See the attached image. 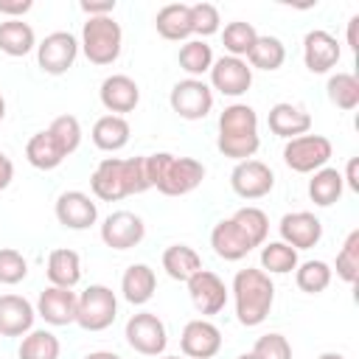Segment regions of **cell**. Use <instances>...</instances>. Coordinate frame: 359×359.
Instances as JSON below:
<instances>
[{
  "mask_svg": "<svg viewBox=\"0 0 359 359\" xmlns=\"http://www.w3.org/2000/svg\"><path fill=\"white\" fill-rule=\"evenodd\" d=\"M331 278H334V269H331L325 261H320V258L303 261V264H297V269H294V283H297V289L306 292V294H320V292H325V289L331 286Z\"/></svg>",
  "mask_w": 359,
  "mask_h": 359,
  "instance_id": "36",
  "label": "cell"
},
{
  "mask_svg": "<svg viewBox=\"0 0 359 359\" xmlns=\"http://www.w3.org/2000/svg\"><path fill=\"white\" fill-rule=\"evenodd\" d=\"M154 28L168 42H188V36H194V31H191V6H185V3L163 6L154 17Z\"/></svg>",
  "mask_w": 359,
  "mask_h": 359,
  "instance_id": "27",
  "label": "cell"
},
{
  "mask_svg": "<svg viewBox=\"0 0 359 359\" xmlns=\"http://www.w3.org/2000/svg\"><path fill=\"white\" fill-rule=\"evenodd\" d=\"M255 39H258V31L244 20H233L222 31V45H224L227 56H236V59H247Z\"/></svg>",
  "mask_w": 359,
  "mask_h": 359,
  "instance_id": "37",
  "label": "cell"
},
{
  "mask_svg": "<svg viewBox=\"0 0 359 359\" xmlns=\"http://www.w3.org/2000/svg\"><path fill=\"white\" fill-rule=\"evenodd\" d=\"M163 269L171 280L188 283V278H194L202 269V258L188 244H171V247L163 250Z\"/></svg>",
  "mask_w": 359,
  "mask_h": 359,
  "instance_id": "29",
  "label": "cell"
},
{
  "mask_svg": "<svg viewBox=\"0 0 359 359\" xmlns=\"http://www.w3.org/2000/svg\"><path fill=\"white\" fill-rule=\"evenodd\" d=\"M79 56V39L70 31H53L36 45V62L42 73L48 76H62L73 67Z\"/></svg>",
  "mask_w": 359,
  "mask_h": 359,
  "instance_id": "11",
  "label": "cell"
},
{
  "mask_svg": "<svg viewBox=\"0 0 359 359\" xmlns=\"http://www.w3.org/2000/svg\"><path fill=\"white\" fill-rule=\"evenodd\" d=\"M157 289V275L149 264H129L123 278H121V294L132 306H146L154 297Z\"/></svg>",
  "mask_w": 359,
  "mask_h": 359,
  "instance_id": "25",
  "label": "cell"
},
{
  "mask_svg": "<svg viewBox=\"0 0 359 359\" xmlns=\"http://www.w3.org/2000/svg\"><path fill=\"white\" fill-rule=\"evenodd\" d=\"M210 73V90H219L227 98H238L252 87V67L247 65V59H236V56H219L213 59Z\"/></svg>",
  "mask_w": 359,
  "mask_h": 359,
  "instance_id": "12",
  "label": "cell"
},
{
  "mask_svg": "<svg viewBox=\"0 0 359 359\" xmlns=\"http://www.w3.org/2000/svg\"><path fill=\"white\" fill-rule=\"evenodd\" d=\"M146 171L151 188H157L165 196H185L196 191L205 180V165L194 157H177L168 151L146 154Z\"/></svg>",
  "mask_w": 359,
  "mask_h": 359,
  "instance_id": "5",
  "label": "cell"
},
{
  "mask_svg": "<svg viewBox=\"0 0 359 359\" xmlns=\"http://www.w3.org/2000/svg\"><path fill=\"white\" fill-rule=\"evenodd\" d=\"M283 62H286V48H283V42H280L278 36H269V34L261 36V34H258L252 50L247 53V65H250L252 70H266V73H272V70H278Z\"/></svg>",
  "mask_w": 359,
  "mask_h": 359,
  "instance_id": "32",
  "label": "cell"
},
{
  "mask_svg": "<svg viewBox=\"0 0 359 359\" xmlns=\"http://www.w3.org/2000/svg\"><path fill=\"white\" fill-rule=\"evenodd\" d=\"M53 213H56V222L62 227H67V230H87V227H93L98 222V205L84 191L59 194L56 205H53Z\"/></svg>",
  "mask_w": 359,
  "mask_h": 359,
  "instance_id": "15",
  "label": "cell"
},
{
  "mask_svg": "<svg viewBox=\"0 0 359 359\" xmlns=\"http://www.w3.org/2000/svg\"><path fill=\"white\" fill-rule=\"evenodd\" d=\"M230 188L241 199H261L275 188V171L264 160H241L230 171Z\"/></svg>",
  "mask_w": 359,
  "mask_h": 359,
  "instance_id": "13",
  "label": "cell"
},
{
  "mask_svg": "<svg viewBox=\"0 0 359 359\" xmlns=\"http://www.w3.org/2000/svg\"><path fill=\"white\" fill-rule=\"evenodd\" d=\"M300 258L297 250H292L283 241H264L261 244V269L266 275H286L292 269H297Z\"/></svg>",
  "mask_w": 359,
  "mask_h": 359,
  "instance_id": "35",
  "label": "cell"
},
{
  "mask_svg": "<svg viewBox=\"0 0 359 359\" xmlns=\"http://www.w3.org/2000/svg\"><path fill=\"white\" fill-rule=\"evenodd\" d=\"M342 50H339V42L334 34L323 31V28H314L303 36V65L309 73H328L331 67H337Z\"/></svg>",
  "mask_w": 359,
  "mask_h": 359,
  "instance_id": "20",
  "label": "cell"
},
{
  "mask_svg": "<svg viewBox=\"0 0 359 359\" xmlns=\"http://www.w3.org/2000/svg\"><path fill=\"white\" fill-rule=\"evenodd\" d=\"M149 188L151 182L146 171V157H129V160L104 157L90 174V191L104 202H118V199L143 194Z\"/></svg>",
  "mask_w": 359,
  "mask_h": 359,
  "instance_id": "2",
  "label": "cell"
},
{
  "mask_svg": "<svg viewBox=\"0 0 359 359\" xmlns=\"http://www.w3.org/2000/svg\"><path fill=\"white\" fill-rule=\"evenodd\" d=\"M188 294H191V303H194V309L199 314L213 317V314H219L227 306V294L230 292H227L224 280L216 272L202 266L194 278H188Z\"/></svg>",
  "mask_w": 359,
  "mask_h": 359,
  "instance_id": "14",
  "label": "cell"
},
{
  "mask_svg": "<svg viewBox=\"0 0 359 359\" xmlns=\"http://www.w3.org/2000/svg\"><path fill=\"white\" fill-rule=\"evenodd\" d=\"M261 146V135H258V112L250 104H230L222 109L219 115V135H216V149L241 163V160H252V154Z\"/></svg>",
  "mask_w": 359,
  "mask_h": 359,
  "instance_id": "3",
  "label": "cell"
},
{
  "mask_svg": "<svg viewBox=\"0 0 359 359\" xmlns=\"http://www.w3.org/2000/svg\"><path fill=\"white\" fill-rule=\"evenodd\" d=\"M325 93H328V101L334 107L345 109V112L359 107V79L353 73H334V76H328Z\"/></svg>",
  "mask_w": 359,
  "mask_h": 359,
  "instance_id": "38",
  "label": "cell"
},
{
  "mask_svg": "<svg viewBox=\"0 0 359 359\" xmlns=\"http://www.w3.org/2000/svg\"><path fill=\"white\" fill-rule=\"evenodd\" d=\"M278 233L280 241L289 244L292 250H311L323 238V222L311 210H292L280 219Z\"/></svg>",
  "mask_w": 359,
  "mask_h": 359,
  "instance_id": "17",
  "label": "cell"
},
{
  "mask_svg": "<svg viewBox=\"0 0 359 359\" xmlns=\"http://www.w3.org/2000/svg\"><path fill=\"white\" fill-rule=\"evenodd\" d=\"M3 118H6V98H3V93H0V123H3Z\"/></svg>",
  "mask_w": 359,
  "mask_h": 359,
  "instance_id": "50",
  "label": "cell"
},
{
  "mask_svg": "<svg viewBox=\"0 0 359 359\" xmlns=\"http://www.w3.org/2000/svg\"><path fill=\"white\" fill-rule=\"evenodd\" d=\"M129 135H132V126L121 115H101L93 123V132H90L93 143L101 151H121L129 143Z\"/></svg>",
  "mask_w": 359,
  "mask_h": 359,
  "instance_id": "28",
  "label": "cell"
},
{
  "mask_svg": "<svg viewBox=\"0 0 359 359\" xmlns=\"http://www.w3.org/2000/svg\"><path fill=\"white\" fill-rule=\"evenodd\" d=\"M84 359H121L115 351H90Z\"/></svg>",
  "mask_w": 359,
  "mask_h": 359,
  "instance_id": "48",
  "label": "cell"
},
{
  "mask_svg": "<svg viewBox=\"0 0 359 359\" xmlns=\"http://www.w3.org/2000/svg\"><path fill=\"white\" fill-rule=\"evenodd\" d=\"M123 337H126V345L132 351H137L140 356H163V351L168 345L165 323L154 311H137V314H132L126 320Z\"/></svg>",
  "mask_w": 359,
  "mask_h": 359,
  "instance_id": "8",
  "label": "cell"
},
{
  "mask_svg": "<svg viewBox=\"0 0 359 359\" xmlns=\"http://www.w3.org/2000/svg\"><path fill=\"white\" fill-rule=\"evenodd\" d=\"M320 359H345V356H342V353H337V351H328V353H323Z\"/></svg>",
  "mask_w": 359,
  "mask_h": 359,
  "instance_id": "49",
  "label": "cell"
},
{
  "mask_svg": "<svg viewBox=\"0 0 359 359\" xmlns=\"http://www.w3.org/2000/svg\"><path fill=\"white\" fill-rule=\"evenodd\" d=\"M36 309L22 294H0V337H25L34 328Z\"/></svg>",
  "mask_w": 359,
  "mask_h": 359,
  "instance_id": "23",
  "label": "cell"
},
{
  "mask_svg": "<svg viewBox=\"0 0 359 359\" xmlns=\"http://www.w3.org/2000/svg\"><path fill=\"white\" fill-rule=\"evenodd\" d=\"M28 275V261L20 250H11V247H3L0 250V283L3 286H14L20 280H25Z\"/></svg>",
  "mask_w": 359,
  "mask_h": 359,
  "instance_id": "41",
  "label": "cell"
},
{
  "mask_svg": "<svg viewBox=\"0 0 359 359\" xmlns=\"http://www.w3.org/2000/svg\"><path fill=\"white\" fill-rule=\"evenodd\" d=\"M45 275H48L50 286L73 289V286L81 280V258H79V252L70 250V247H56V250H50Z\"/></svg>",
  "mask_w": 359,
  "mask_h": 359,
  "instance_id": "26",
  "label": "cell"
},
{
  "mask_svg": "<svg viewBox=\"0 0 359 359\" xmlns=\"http://www.w3.org/2000/svg\"><path fill=\"white\" fill-rule=\"evenodd\" d=\"M98 98L104 104V109L109 115H126V112H135V107L140 104V87L132 76L126 73H112L101 81L98 87Z\"/></svg>",
  "mask_w": 359,
  "mask_h": 359,
  "instance_id": "18",
  "label": "cell"
},
{
  "mask_svg": "<svg viewBox=\"0 0 359 359\" xmlns=\"http://www.w3.org/2000/svg\"><path fill=\"white\" fill-rule=\"evenodd\" d=\"M14 180V163L6 157V151L0 149V191H6Z\"/></svg>",
  "mask_w": 359,
  "mask_h": 359,
  "instance_id": "45",
  "label": "cell"
},
{
  "mask_svg": "<svg viewBox=\"0 0 359 359\" xmlns=\"http://www.w3.org/2000/svg\"><path fill=\"white\" fill-rule=\"evenodd\" d=\"M342 191H345L342 171H337V168H331V165H323V168L314 171L311 180H309V196H311V202L320 205V208H331L334 202H339Z\"/></svg>",
  "mask_w": 359,
  "mask_h": 359,
  "instance_id": "30",
  "label": "cell"
},
{
  "mask_svg": "<svg viewBox=\"0 0 359 359\" xmlns=\"http://www.w3.org/2000/svg\"><path fill=\"white\" fill-rule=\"evenodd\" d=\"M233 300H236V320L247 328L261 325L275 303V283L264 269L247 266L238 269L233 278Z\"/></svg>",
  "mask_w": 359,
  "mask_h": 359,
  "instance_id": "4",
  "label": "cell"
},
{
  "mask_svg": "<svg viewBox=\"0 0 359 359\" xmlns=\"http://www.w3.org/2000/svg\"><path fill=\"white\" fill-rule=\"evenodd\" d=\"M31 8V0H0V14H6L8 20H22V14H28Z\"/></svg>",
  "mask_w": 359,
  "mask_h": 359,
  "instance_id": "44",
  "label": "cell"
},
{
  "mask_svg": "<svg viewBox=\"0 0 359 359\" xmlns=\"http://www.w3.org/2000/svg\"><path fill=\"white\" fill-rule=\"evenodd\" d=\"M65 157H70V154H67V149L62 146V140L50 129H42V132L31 135V140L25 143V160L39 171L59 168L65 163Z\"/></svg>",
  "mask_w": 359,
  "mask_h": 359,
  "instance_id": "24",
  "label": "cell"
},
{
  "mask_svg": "<svg viewBox=\"0 0 359 359\" xmlns=\"http://www.w3.org/2000/svg\"><path fill=\"white\" fill-rule=\"evenodd\" d=\"M252 353L258 359H292V345H289V339L283 334L269 331V334H264V337L255 339Z\"/></svg>",
  "mask_w": 359,
  "mask_h": 359,
  "instance_id": "42",
  "label": "cell"
},
{
  "mask_svg": "<svg viewBox=\"0 0 359 359\" xmlns=\"http://www.w3.org/2000/svg\"><path fill=\"white\" fill-rule=\"evenodd\" d=\"M81 53L87 56L90 65H112L121 56L123 48V31L115 22V17H87V22L81 25V39H79Z\"/></svg>",
  "mask_w": 359,
  "mask_h": 359,
  "instance_id": "6",
  "label": "cell"
},
{
  "mask_svg": "<svg viewBox=\"0 0 359 359\" xmlns=\"http://www.w3.org/2000/svg\"><path fill=\"white\" fill-rule=\"evenodd\" d=\"M334 154V146L325 135H300L286 140L283 146V163L297 174H314L320 171Z\"/></svg>",
  "mask_w": 359,
  "mask_h": 359,
  "instance_id": "9",
  "label": "cell"
},
{
  "mask_svg": "<svg viewBox=\"0 0 359 359\" xmlns=\"http://www.w3.org/2000/svg\"><path fill=\"white\" fill-rule=\"evenodd\" d=\"M34 309H36V314H39L48 325H70V323H76L79 294H76L73 289L48 286L45 292H39Z\"/></svg>",
  "mask_w": 359,
  "mask_h": 359,
  "instance_id": "21",
  "label": "cell"
},
{
  "mask_svg": "<svg viewBox=\"0 0 359 359\" xmlns=\"http://www.w3.org/2000/svg\"><path fill=\"white\" fill-rule=\"evenodd\" d=\"M163 359H180V356H163ZM185 359H188V356H185Z\"/></svg>",
  "mask_w": 359,
  "mask_h": 359,
  "instance_id": "52",
  "label": "cell"
},
{
  "mask_svg": "<svg viewBox=\"0 0 359 359\" xmlns=\"http://www.w3.org/2000/svg\"><path fill=\"white\" fill-rule=\"evenodd\" d=\"M180 348L188 359H213L222 351V331L205 317L191 320L180 334Z\"/></svg>",
  "mask_w": 359,
  "mask_h": 359,
  "instance_id": "19",
  "label": "cell"
},
{
  "mask_svg": "<svg viewBox=\"0 0 359 359\" xmlns=\"http://www.w3.org/2000/svg\"><path fill=\"white\" fill-rule=\"evenodd\" d=\"M219 28H222V17H219V8L213 3H194L191 6V31L196 39L213 36V34H219Z\"/></svg>",
  "mask_w": 359,
  "mask_h": 359,
  "instance_id": "40",
  "label": "cell"
},
{
  "mask_svg": "<svg viewBox=\"0 0 359 359\" xmlns=\"http://www.w3.org/2000/svg\"><path fill=\"white\" fill-rule=\"evenodd\" d=\"M59 353H62L59 337L50 334L48 328H31L17 348L20 359H59Z\"/></svg>",
  "mask_w": 359,
  "mask_h": 359,
  "instance_id": "33",
  "label": "cell"
},
{
  "mask_svg": "<svg viewBox=\"0 0 359 359\" xmlns=\"http://www.w3.org/2000/svg\"><path fill=\"white\" fill-rule=\"evenodd\" d=\"M168 104L182 121H202L213 109V90L202 79H182L171 87Z\"/></svg>",
  "mask_w": 359,
  "mask_h": 359,
  "instance_id": "10",
  "label": "cell"
},
{
  "mask_svg": "<svg viewBox=\"0 0 359 359\" xmlns=\"http://www.w3.org/2000/svg\"><path fill=\"white\" fill-rule=\"evenodd\" d=\"M79 8L87 17H109L115 11V0H81Z\"/></svg>",
  "mask_w": 359,
  "mask_h": 359,
  "instance_id": "43",
  "label": "cell"
},
{
  "mask_svg": "<svg viewBox=\"0 0 359 359\" xmlns=\"http://www.w3.org/2000/svg\"><path fill=\"white\" fill-rule=\"evenodd\" d=\"M143 236H146V224L132 210H115L101 224V241L112 250H132L143 241Z\"/></svg>",
  "mask_w": 359,
  "mask_h": 359,
  "instance_id": "16",
  "label": "cell"
},
{
  "mask_svg": "<svg viewBox=\"0 0 359 359\" xmlns=\"http://www.w3.org/2000/svg\"><path fill=\"white\" fill-rule=\"evenodd\" d=\"M337 278L348 286L359 280V230H351L337 252Z\"/></svg>",
  "mask_w": 359,
  "mask_h": 359,
  "instance_id": "39",
  "label": "cell"
},
{
  "mask_svg": "<svg viewBox=\"0 0 359 359\" xmlns=\"http://www.w3.org/2000/svg\"><path fill=\"white\" fill-rule=\"evenodd\" d=\"M269 236V216L255 208H238L233 216L222 219L210 230V247L222 261H241Z\"/></svg>",
  "mask_w": 359,
  "mask_h": 359,
  "instance_id": "1",
  "label": "cell"
},
{
  "mask_svg": "<svg viewBox=\"0 0 359 359\" xmlns=\"http://www.w3.org/2000/svg\"><path fill=\"white\" fill-rule=\"evenodd\" d=\"M356 168H359V160L351 157L348 165H345V174H342V182H345L351 191H359V174H356Z\"/></svg>",
  "mask_w": 359,
  "mask_h": 359,
  "instance_id": "46",
  "label": "cell"
},
{
  "mask_svg": "<svg viewBox=\"0 0 359 359\" xmlns=\"http://www.w3.org/2000/svg\"><path fill=\"white\" fill-rule=\"evenodd\" d=\"M236 359H258V356H255V353H252V351H250V353H238V356H236Z\"/></svg>",
  "mask_w": 359,
  "mask_h": 359,
  "instance_id": "51",
  "label": "cell"
},
{
  "mask_svg": "<svg viewBox=\"0 0 359 359\" xmlns=\"http://www.w3.org/2000/svg\"><path fill=\"white\" fill-rule=\"evenodd\" d=\"M118 317V297L109 286L104 283H90L79 294V309H76V323L84 331H107Z\"/></svg>",
  "mask_w": 359,
  "mask_h": 359,
  "instance_id": "7",
  "label": "cell"
},
{
  "mask_svg": "<svg viewBox=\"0 0 359 359\" xmlns=\"http://www.w3.org/2000/svg\"><path fill=\"white\" fill-rule=\"evenodd\" d=\"M266 123H269V132L283 137V140H292V137H300V135H309L311 129V115L300 107V104H292V101H278L269 115H266Z\"/></svg>",
  "mask_w": 359,
  "mask_h": 359,
  "instance_id": "22",
  "label": "cell"
},
{
  "mask_svg": "<svg viewBox=\"0 0 359 359\" xmlns=\"http://www.w3.org/2000/svg\"><path fill=\"white\" fill-rule=\"evenodd\" d=\"M356 25H359V17H351V20H348V48H351V50L359 48V42H356Z\"/></svg>",
  "mask_w": 359,
  "mask_h": 359,
  "instance_id": "47",
  "label": "cell"
},
{
  "mask_svg": "<svg viewBox=\"0 0 359 359\" xmlns=\"http://www.w3.org/2000/svg\"><path fill=\"white\" fill-rule=\"evenodd\" d=\"M36 48V34L22 20H6L0 22V50L6 56H25Z\"/></svg>",
  "mask_w": 359,
  "mask_h": 359,
  "instance_id": "31",
  "label": "cell"
},
{
  "mask_svg": "<svg viewBox=\"0 0 359 359\" xmlns=\"http://www.w3.org/2000/svg\"><path fill=\"white\" fill-rule=\"evenodd\" d=\"M177 62L188 73V79H199L202 73H208L213 67V48L205 39H188L180 48Z\"/></svg>",
  "mask_w": 359,
  "mask_h": 359,
  "instance_id": "34",
  "label": "cell"
}]
</instances>
